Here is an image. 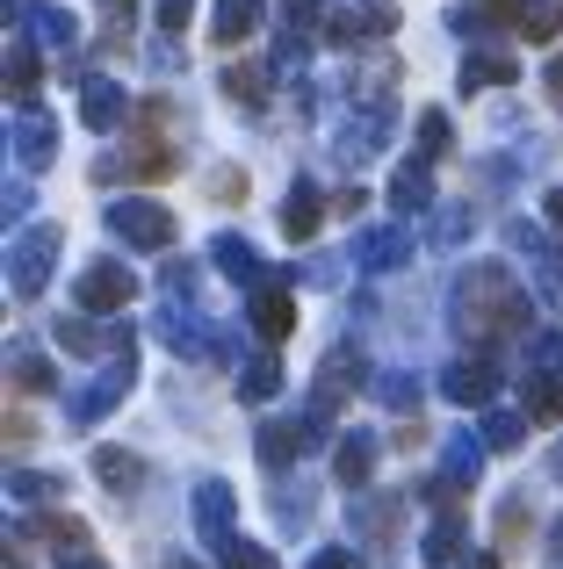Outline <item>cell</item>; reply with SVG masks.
Returning <instances> with one entry per match:
<instances>
[{
  "mask_svg": "<svg viewBox=\"0 0 563 569\" xmlns=\"http://www.w3.org/2000/svg\"><path fill=\"white\" fill-rule=\"evenodd\" d=\"M455 325H463V339H477V347L521 339L527 332V296L513 289L506 267H477V274H463V289H455Z\"/></svg>",
  "mask_w": 563,
  "mask_h": 569,
  "instance_id": "obj_1",
  "label": "cell"
},
{
  "mask_svg": "<svg viewBox=\"0 0 563 569\" xmlns=\"http://www.w3.org/2000/svg\"><path fill=\"white\" fill-rule=\"evenodd\" d=\"M354 389H362V353H347V347H339L333 361L318 368V389H310V432H325V426H333V418H339V403H347Z\"/></svg>",
  "mask_w": 563,
  "mask_h": 569,
  "instance_id": "obj_2",
  "label": "cell"
},
{
  "mask_svg": "<svg viewBox=\"0 0 563 569\" xmlns=\"http://www.w3.org/2000/svg\"><path fill=\"white\" fill-rule=\"evenodd\" d=\"M167 173H174V144L159 138V130H145L124 159H109V167H101V181H167Z\"/></svg>",
  "mask_w": 563,
  "mask_h": 569,
  "instance_id": "obj_3",
  "label": "cell"
},
{
  "mask_svg": "<svg viewBox=\"0 0 563 569\" xmlns=\"http://www.w3.org/2000/svg\"><path fill=\"white\" fill-rule=\"evenodd\" d=\"M109 223H116V231H124L138 252H159V246H174V217H167L159 202H116V217H109Z\"/></svg>",
  "mask_w": 563,
  "mask_h": 569,
  "instance_id": "obj_4",
  "label": "cell"
},
{
  "mask_svg": "<svg viewBox=\"0 0 563 569\" xmlns=\"http://www.w3.org/2000/svg\"><path fill=\"white\" fill-rule=\"evenodd\" d=\"M130 296H138V274L116 267V260H101V267H87V274H80V310H124Z\"/></svg>",
  "mask_w": 563,
  "mask_h": 569,
  "instance_id": "obj_5",
  "label": "cell"
},
{
  "mask_svg": "<svg viewBox=\"0 0 563 569\" xmlns=\"http://www.w3.org/2000/svg\"><path fill=\"white\" fill-rule=\"evenodd\" d=\"M254 332L268 339V347L296 332V303H289V289H282L275 274H268V281H254Z\"/></svg>",
  "mask_w": 563,
  "mask_h": 569,
  "instance_id": "obj_6",
  "label": "cell"
},
{
  "mask_svg": "<svg viewBox=\"0 0 563 569\" xmlns=\"http://www.w3.org/2000/svg\"><path fill=\"white\" fill-rule=\"evenodd\" d=\"M51 252H58V231H22L14 238V289L22 296H37L43 289V274H51Z\"/></svg>",
  "mask_w": 563,
  "mask_h": 569,
  "instance_id": "obj_7",
  "label": "cell"
},
{
  "mask_svg": "<svg viewBox=\"0 0 563 569\" xmlns=\"http://www.w3.org/2000/svg\"><path fill=\"white\" fill-rule=\"evenodd\" d=\"M231 512H239V498H231V483H196V533L203 541H231Z\"/></svg>",
  "mask_w": 563,
  "mask_h": 569,
  "instance_id": "obj_8",
  "label": "cell"
},
{
  "mask_svg": "<svg viewBox=\"0 0 563 569\" xmlns=\"http://www.w3.org/2000/svg\"><path fill=\"white\" fill-rule=\"evenodd\" d=\"M441 389H448L455 403H492L498 397V368L492 361H455L448 376H441Z\"/></svg>",
  "mask_w": 563,
  "mask_h": 569,
  "instance_id": "obj_9",
  "label": "cell"
},
{
  "mask_svg": "<svg viewBox=\"0 0 563 569\" xmlns=\"http://www.w3.org/2000/svg\"><path fill=\"white\" fill-rule=\"evenodd\" d=\"M37 541L51 548V562H66V556H87V541H95V533H87L72 512H43L37 519Z\"/></svg>",
  "mask_w": 563,
  "mask_h": 569,
  "instance_id": "obj_10",
  "label": "cell"
},
{
  "mask_svg": "<svg viewBox=\"0 0 563 569\" xmlns=\"http://www.w3.org/2000/svg\"><path fill=\"white\" fill-rule=\"evenodd\" d=\"M419 548H426V562H455V556H463V505H448V512L426 527Z\"/></svg>",
  "mask_w": 563,
  "mask_h": 569,
  "instance_id": "obj_11",
  "label": "cell"
},
{
  "mask_svg": "<svg viewBox=\"0 0 563 569\" xmlns=\"http://www.w3.org/2000/svg\"><path fill=\"white\" fill-rule=\"evenodd\" d=\"M368 469H376V447H368L362 432H347V440H339V455H333V476H339L347 490H362Z\"/></svg>",
  "mask_w": 563,
  "mask_h": 569,
  "instance_id": "obj_12",
  "label": "cell"
},
{
  "mask_svg": "<svg viewBox=\"0 0 563 569\" xmlns=\"http://www.w3.org/2000/svg\"><path fill=\"white\" fill-rule=\"evenodd\" d=\"M318 217H325L318 188H296L289 202H282V231H289V238H310V231H318Z\"/></svg>",
  "mask_w": 563,
  "mask_h": 569,
  "instance_id": "obj_13",
  "label": "cell"
},
{
  "mask_svg": "<svg viewBox=\"0 0 563 569\" xmlns=\"http://www.w3.org/2000/svg\"><path fill=\"white\" fill-rule=\"evenodd\" d=\"M95 476H101L109 490H138L145 461H138V455H124V447H101V455H95Z\"/></svg>",
  "mask_w": 563,
  "mask_h": 569,
  "instance_id": "obj_14",
  "label": "cell"
},
{
  "mask_svg": "<svg viewBox=\"0 0 563 569\" xmlns=\"http://www.w3.org/2000/svg\"><path fill=\"white\" fill-rule=\"evenodd\" d=\"M254 22H260V0H217V43L254 37Z\"/></svg>",
  "mask_w": 563,
  "mask_h": 569,
  "instance_id": "obj_15",
  "label": "cell"
},
{
  "mask_svg": "<svg viewBox=\"0 0 563 569\" xmlns=\"http://www.w3.org/2000/svg\"><path fill=\"white\" fill-rule=\"evenodd\" d=\"M304 440H310V432H296V426H260V461H268V469H282V461L304 455Z\"/></svg>",
  "mask_w": 563,
  "mask_h": 569,
  "instance_id": "obj_16",
  "label": "cell"
},
{
  "mask_svg": "<svg viewBox=\"0 0 563 569\" xmlns=\"http://www.w3.org/2000/svg\"><path fill=\"white\" fill-rule=\"evenodd\" d=\"M80 109H87V123L95 130H109L116 116H124V94H116L109 80H87V94H80Z\"/></svg>",
  "mask_w": 563,
  "mask_h": 569,
  "instance_id": "obj_17",
  "label": "cell"
},
{
  "mask_svg": "<svg viewBox=\"0 0 563 569\" xmlns=\"http://www.w3.org/2000/svg\"><path fill=\"white\" fill-rule=\"evenodd\" d=\"M217 267H225V274H239V281H268V267H260L254 246H239V238H217Z\"/></svg>",
  "mask_w": 563,
  "mask_h": 569,
  "instance_id": "obj_18",
  "label": "cell"
},
{
  "mask_svg": "<svg viewBox=\"0 0 563 569\" xmlns=\"http://www.w3.org/2000/svg\"><path fill=\"white\" fill-rule=\"evenodd\" d=\"M225 94L246 101V109H260V101H268V72H260V66H231L225 72Z\"/></svg>",
  "mask_w": 563,
  "mask_h": 569,
  "instance_id": "obj_19",
  "label": "cell"
},
{
  "mask_svg": "<svg viewBox=\"0 0 563 569\" xmlns=\"http://www.w3.org/2000/svg\"><path fill=\"white\" fill-rule=\"evenodd\" d=\"M527 533H535V512H527L521 498H506V505H498V548H521Z\"/></svg>",
  "mask_w": 563,
  "mask_h": 569,
  "instance_id": "obj_20",
  "label": "cell"
},
{
  "mask_svg": "<svg viewBox=\"0 0 563 569\" xmlns=\"http://www.w3.org/2000/svg\"><path fill=\"white\" fill-rule=\"evenodd\" d=\"M405 260V231H368L362 238V267H397Z\"/></svg>",
  "mask_w": 563,
  "mask_h": 569,
  "instance_id": "obj_21",
  "label": "cell"
},
{
  "mask_svg": "<svg viewBox=\"0 0 563 569\" xmlns=\"http://www.w3.org/2000/svg\"><path fill=\"white\" fill-rule=\"evenodd\" d=\"M217 562H225V569H275V556H268V548L239 541V533H231V541H217Z\"/></svg>",
  "mask_w": 563,
  "mask_h": 569,
  "instance_id": "obj_22",
  "label": "cell"
},
{
  "mask_svg": "<svg viewBox=\"0 0 563 569\" xmlns=\"http://www.w3.org/2000/svg\"><path fill=\"white\" fill-rule=\"evenodd\" d=\"M14 138H22V167H43V159H51V123H43V116H22Z\"/></svg>",
  "mask_w": 563,
  "mask_h": 569,
  "instance_id": "obj_23",
  "label": "cell"
},
{
  "mask_svg": "<svg viewBox=\"0 0 563 569\" xmlns=\"http://www.w3.org/2000/svg\"><path fill=\"white\" fill-rule=\"evenodd\" d=\"M556 29H563V8H556V0H535V8H527V22H521V37H535V43H550V37H556Z\"/></svg>",
  "mask_w": 563,
  "mask_h": 569,
  "instance_id": "obj_24",
  "label": "cell"
},
{
  "mask_svg": "<svg viewBox=\"0 0 563 569\" xmlns=\"http://www.w3.org/2000/svg\"><path fill=\"white\" fill-rule=\"evenodd\" d=\"M391 202H397V209H426V202H434V194H426V173L405 167V173L391 181Z\"/></svg>",
  "mask_w": 563,
  "mask_h": 569,
  "instance_id": "obj_25",
  "label": "cell"
},
{
  "mask_svg": "<svg viewBox=\"0 0 563 569\" xmlns=\"http://www.w3.org/2000/svg\"><path fill=\"white\" fill-rule=\"evenodd\" d=\"M275 382H282V368H275V361H254V368H246V376H239L246 403H268V397H275Z\"/></svg>",
  "mask_w": 563,
  "mask_h": 569,
  "instance_id": "obj_26",
  "label": "cell"
},
{
  "mask_svg": "<svg viewBox=\"0 0 563 569\" xmlns=\"http://www.w3.org/2000/svg\"><path fill=\"white\" fill-rule=\"evenodd\" d=\"M8 87H14V101H29V94H37V51H14Z\"/></svg>",
  "mask_w": 563,
  "mask_h": 569,
  "instance_id": "obj_27",
  "label": "cell"
},
{
  "mask_svg": "<svg viewBox=\"0 0 563 569\" xmlns=\"http://www.w3.org/2000/svg\"><path fill=\"white\" fill-rule=\"evenodd\" d=\"M14 389H51V368L37 353H14Z\"/></svg>",
  "mask_w": 563,
  "mask_h": 569,
  "instance_id": "obj_28",
  "label": "cell"
},
{
  "mask_svg": "<svg viewBox=\"0 0 563 569\" xmlns=\"http://www.w3.org/2000/svg\"><path fill=\"white\" fill-rule=\"evenodd\" d=\"M513 440H521V418H513V411L484 418V447H513Z\"/></svg>",
  "mask_w": 563,
  "mask_h": 569,
  "instance_id": "obj_29",
  "label": "cell"
},
{
  "mask_svg": "<svg viewBox=\"0 0 563 569\" xmlns=\"http://www.w3.org/2000/svg\"><path fill=\"white\" fill-rule=\"evenodd\" d=\"M492 80H513V66H506V58H477V66L463 72V87H492Z\"/></svg>",
  "mask_w": 563,
  "mask_h": 569,
  "instance_id": "obj_30",
  "label": "cell"
},
{
  "mask_svg": "<svg viewBox=\"0 0 563 569\" xmlns=\"http://www.w3.org/2000/svg\"><path fill=\"white\" fill-rule=\"evenodd\" d=\"M441 144H448V123H441V116H426V123H419V152H441Z\"/></svg>",
  "mask_w": 563,
  "mask_h": 569,
  "instance_id": "obj_31",
  "label": "cell"
},
{
  "mask_svg": "<svg viewBox=\"0 0 563 569\" xmlns=\"http://www.w3.org/2000/svg\"><path fill=\"white\" fill-rule=\"evenodd\" d=\"M310 569H362V556H347V548H325V556H310Z\"/></svg>",
  "mask_w": 563,
  "mask_h": 569,
  "instance_id": "obj_32",
  "label": "cell"
},
{
  "mask_svg": "<svg viewBox=\"0 0 563 569\" xmlns=\"http://www.w3.org/2000/svg\"><path fill=\"white\" fill-rule=\"evenodd\" d=\"M58 339H66L72 353H95V332H87V325H58Z\"/></svg>",
  "mask_w": 563,
  "mask_h": 569,
  "instance_id": "obj_33",
  "label": "cell"
},
{
  "mask_svg": "<svg viewBox=\"0 0 563 569\" xmlns=\"http://www.w3.org/2000/svg\"><path fill=\"white\" fill-rule=\"evenodd\" d=\"M8 447H14V455L29 447V411H8Z\"/></svg>",
  "mask_w": 563,
  "mask_h": 569,
  "instance_id": "obj_34",
  "label": "cell"
},
{
  "mask_svg": "<svg viewBox=\"0 0 563 569\" xmlns=\"http://www.w3.org/2000/svg\"><path fill=\"white\" fill-rule=\"evenodd\" d=\"M246 194V173H217V202H239Z\"/></svg>",
  "mask_w": 563,
  "mask_h": 569,
  "instance_id": "obj_35",
  "label": "cell"
},
{
  "mask_svg": "<svg viewBox=\"0 0 563 569\" xmlns=\"http://www.w3.org/2000/svg\"><path fill=\"white\" fill-rule=\"evenodd\" d=\"M8 490H14V498H22V505H37V498H43V476H14Z\"/></svg>",
  "mask_w": 563,
  "mask_h": 569,
  "instance_id": "obj_36",
  "label": "cell"
},
{
  "mask_svg": "<svg viewBox=\"0 0 563 569\" xmlns=\"http://www.w3.org/2000/svg\"><path fill=\"white\" fill-rule=\"evenodd\" d=\"M362 527H368V533H376V541H383V533H391V527H397V512H391V505H376V512H368V519H362Z\"/></svg>",
  "mask_w": 563,
  "mask_h": 569,
  "instance_id": "obj_37",
  "label": "cell"
},
{
  "mask_svg": "<svg viewBox=\"0 0 563 569\" xmlns=\"http://www.w3.org/2000/svg\"><path fill=\"white\" fill-rule=\"evenodd\" d=\"M58 569H109V562H101L95 548H87V556H66V562H58Z\"/></svg>",
  "mask_w": 563,
  "mask_h": 569,
  "instance_id": "obj_38",
  "label": "cell"
},
{
  "mask_svg": "<svg viewBox=\"0 0 563 569\" xmlns=\"http://www.w3.org/2000/svg\"><path fill=\"white\" fill-rule=\"evenodd\" d=\"M550 101H556V109H563V58H556V66H550Z\"/></svg>",
  "mask_w": 563,
  "mask_h": 569,
  "instance_id": "obj_39",
  "label": "cell"
},
{
  "mask_svg": "<svg viewBox=\"0 0 563 569\" xmlns=\"http://www.w3.org/2000/svg\"><path fill=\"white\" fill-rule=\"evenodd\" d=\"M8 569H29V556H22V533L8 541Z\"/></svg>",
  "mask_w": 563,
  "mask_h": 569,
  "instance_id": "obj_40",
  "label": "cell"
},
{
  "mask_svg": "<svg viewBox=\"0 0 563 569\" xmlns=\"http://www.w3.org/2000/svg\"><path fill=\"white\" fill-rule=\"evenodd\" d=\"M550 223H556V231H563V188L550 194Z\"/></svg>",
  "mask_w": 563,
  "mask_h": 569,
  "instance_id": "obj_41",
  "label": "cell"
},
{
  "mask_svg": "<svg viewBox=\"0 0 563 569\" xmlns=\"http://www.w3.org/2000/svg\"><path fill=\"white\" fill-rule=\"evenodd\" d=\"M463 569H498V556H470V562H463Z\"/></svg>",
  "mask_w": 563,
  "mask_h": 569,
  "instance_id": "obj_42",
  "label": "cell"
}]
</instances>
